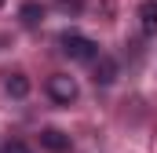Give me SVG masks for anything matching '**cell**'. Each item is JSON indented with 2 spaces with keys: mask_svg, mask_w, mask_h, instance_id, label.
Listing matches in <instances>:
<instances>
[{
  "mask_svg": "<svg viewBox=\"0 0 157 153\" xmlns=\"http://www.w3.org/2000/svg\"><path fill=\"white\" fill-rule=\"evenodd\" d=\"M48 95H51L55 102L70 106V102L77 99V80H73L70 73H55V76H48Z\"/></svg>",
  "mask_w": 157,
  "mask_h": 153,
  "instance_id": "cell-2",
  "label": "cell"
},
{
  "mask_svg": "<svg viewBox=\"0 0 157 153\" xmlns=\"http://www.w3.org/2000/svg\"><path fill=\"white\" fill-rule=\"evenodd\" d=\"M40 146L51 150V153H70L73 142H70V135H62L59 128H44V131H40Z\"/></svg>",
  "mask_w": 157,
  "mask_h": 153,
  "instance_id": "cell-3",
  "label": "cell"
},
{
  "mask_svg": "<svg viewBox=\"0 0 157 153\" xmlns=\"http://www.w3.org/2000/svg\"><path fill=\"white\" fill-rule=\"evenodd\" d=\"M4 153H29V146H26V142H7Z\"/></svg>",
  "mask_w": 157,
  "mask_h": 153,
  "instance_id": "cell-8",
  "label": "cell"
},
{
  "mask_svg": "<svg viewBox=\"0 0 157 153\" xmlns=\"http://www.w3.org/2000/svg\"><path fill=\"white\" fill-rule=\"evenodd\" d=\"M117 80V62L110 55H99L95 58V84H113Z\"/></svg>",
  "mask_w": 157,
  "mask_h": 153,
  "instance_id": "cell-4",
  "label": "cell"
},
{
  "mask_svg": "<svg viewBox=\"0 0 157 153\" xmlns=\"http://www.w3.org/2000/svg\"><path fill=\"white\" fill-rule=\"evenodd\" d=\"M0 4H4V0H0Z\"/></svg>",
  "mask_w": 157,
  "mask_h": 153,
  "instance_id": "cell-9",
  "label": "cell"
},
{
  "mask_svg": "<svg viewBox=\"0 0 157 153\" xmlns=\"http://www.w3.org/2000/svg\"><path fill=\"white\" fill-rule=\"evenodd\" d=\"M59 44H62V55H70L73 62H95L99 58V44L84 33H62Z\"/></svg>",
  "mask_w": 157,
  "mask_h": 153,
  "instance_id": "cell-1",
  "label": "cell"
},
{
  "mask_svg": "<svg viewBox=\"0 0 157 153\" xmlns=\"http://www.w3.org/2000/svg\"><path fill=\"white\" fill-rule=\"evenodd\" d=\"M18 18H22V26H40L44 7H40L37 0H26V4H22V11H18Z\"/></svg>",
  "mask_w": 157,
  "mask_h": 153,
  "instance_id": "cell-6",
  "label": "cell"
},
{
  "mask_svg": "<svg viewBox=\"0 0 157 153\" xmlns=\"http://www.w3.org/2000/svg\"><path fill=\"white\" fill-rule=\"evenodd\" d=\"M139 22H143V33H146V37L157 33V0H143V7H139Z\"/></svg>",
  "mask_w": 157,
  "mask_h": 153,
  "instance_id": "cell-5",
  "label": "cell"
},
{
  "mask_svg": "<svg viewBox=\"0 0 157 153\" xmlns=\"http://www.w3.org/2000/svg\"><path fill=\"white\" fill-rule=\"evenodd\" d=\"M7 95H15V99H26V95H29V76L11 73V76H7Z\"/></svg>",
  "mask_w": 157,
  "mask_h": 153,
  "instance_id": "cell-7",
  "label": "cell"
}]
</instances>
